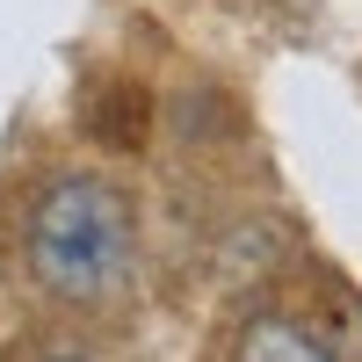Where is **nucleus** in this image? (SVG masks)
I'll return each instance as SVG.
<instances>
[{"mask_svg": "<svg viewBox=\"0 0 362 362\" xmlns=\"http://www.w3.org/2000/svg\"><path fill=\"white\" fill-rule=\"evenodd\" d=\"M29 276L58 305H109L131 283L138 261V218L131 196L102 174H66L29 203V232H22Z\"/></svg>", "mask_w": 362, "mask_h": 362, "instance_id": "obj_1", "label": "nucleus"}, {"mask_svg": "<svg viewBox=\"0 0 362 362\" xmlns=\"http://www.w3.org/2000/svg\"><path fill=\"white\" fill-rule=\"evenodd\" d=\"M232 362H334V348H326L319 334H305L297 319H254L247 334H239V348H232Z\"/></svg>", "mask_w": 362, "mask_h": 362, "instance_id": "obj_2", "label": "nucleus"}]
</instances>
